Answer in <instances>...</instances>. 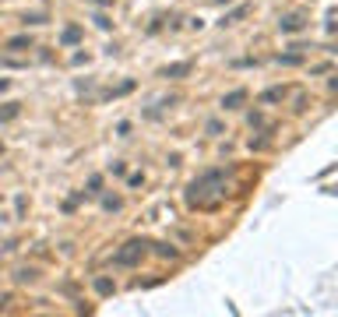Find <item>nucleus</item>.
<instances>
[{
    "label": "nucleus",
    "mask_w": 338,
    "mask_h": 317,
    "mask_svg": "<svg viewBox=\"0 0 338 317\" xmlns=\"http://www.w3.org/2000/svg\"><path fill=\"white\" fill-rule=\"evenodd\" d=\"M208 134H222V124H218V120H208Z\"/></svg>",
    "instance_id": "obj_17"
},
{
    "label": "nucleus",
    "mask_w": 338,
    "mask_h": 317,
    "mask_svg": "<svg viewBox=\"0 0 338 317\" xmlns=\"http://www.w3.org/2000/svg\"><path fill=\"white\" fill-rule=\"evenodd\" d=\"M155 254H159V258H176V247H169V243H155Z\"/></svg>",
    "instance_id": "obj_11"
},
{
    "label": "nucleus",
    "mask_w": 338,
    "mask_h": 317,
    "mask_svg": "<svg viewBox=\"0 0 338 317\" xmlns=\"http://www.w3.org/2000/svg\"><path fill=\"white\" fill-rule=\"evenodd\" d=\"M95 4H109V0H95Z\"/></svg>",
    "instance_id": "obj_21"
},
{
    "label": "nucleus",
    "mask_w": 338,
    "mask_h": 317,
    "mask_svg": "<svg viewBox=\"0 0 338 317\" xmlns=\"http://www.w3.org/2000/svg\"><path fill=\"white\" fill-rule=\"evenodd\" d=\"M250 127H264V116L261 113H250Z\"/></svg>",
    "instance_id": "obj_18"
},
{
    "label": "nucleus",
    "mask_w": 338,
    "mask_h": 317,
    "mask_svg": "<svg viewBox=\"0 0 338 317\" xmlns=\"http://www.w3.org/2000/svg\"><path fill=\"white\" fill-rule=\"evenodd\" d=\"M14 116H18V106H14V102L7 106V110H0V120H14Z\"/></svg>",
    "instance_id": "obj_14"
},
{
    "label": "nucleus",
    "mask_w": 338,
    "mask_h": 317,
    "mask_svg": "<svg viewBox=\"0 0 338 317\" xmlns=\"http://www.w3.org/2000/svg\"><path fill=\"white\" fill-rule=\"evenodd\" d=\"M32 279H36L32 268H21V271H18V282H32Z\"/></svg>",
    "instance_id": "obj_15"
},
{
    "label": "nucleus",
    "mask_w": 338,
    "mask_h": 317,
    "mask_svg": "<svg viewBox=\"0 0 338 317\" xmlns=\"http://www.w3.org/2000/svg\"><path fill=\"white\" fill-rule=\"evenodd\" d=\"M243 102H247V88H232V92L222 99L226 110H236V106H243Z\"/></svg>",
    "instance_id": "obj_5"
},
{
    "label": "nucleus",
    "mask_w": 338,
    "mask_h": 317,
    "mask_svg": "<svg viewBox=\"0 0 338 317\" xmlns=\"http://www.w3.org/2000/svg\"><path fill=\"white\" fill-rule=\"evenodd\" d=\"M4 303H7V296H0V310H4Z\"/></svg>",
    "instance_id": "obj_19"
},
{
    "label": "nucleus",
    "mask_w": 338,
    "mask_h": 317,
    "mask_svg": "<svg viewBox=\"0 0 338 317\" xmlns=\"http://www.w3.org/2000/svg\"><path fill=\"white\" fill-rule=\"evenodd\" d=\"M144 250H148V243H144V240H130V243H124L120 250L113 254V264H120V268L138 264V261L144 258Z\"/></svg>",
    "instance_id": "obj_2"
},
{
    "label": "nucleus",
    "mask_w": 338,
    "mask_h": 317,
    "mask_svg": "<svg viewBox=\"0 0 338 317\" xmlns=\"http://www.w3.org/2000/svg\"><path fill=\"white\" fill-rule=\"evenodd\" d=\"M95 293H99V296H109V293H113V282H109L106 275H99V279H95Z\"/></svg>",
    "instance_id": "obj_8"
},
{
    "label": "nucleus",
    "mask_w": 338,
    "mask_h": 317,
    "mask_svg": "<svg viewBox=\"0 0 338 317\" xmlns=\"http://www.w3.org/2000/svg\"><path fill=\"white\" fill-rule=\"evenodd\" d=\"M194 71V64L190 60H183V64H173V67H162V78H183V74Z\"/></svg>",
    "instance_id": "obj_4"
},
{
    "label": "nucleus",
    "mask_w": 338,
    "mask_h": 317,
    "mask_svg": "<svg viewBox=\"0 0 338 317\" xmlns=\"http://www.w3.org/2000/svg\"><path fill=\"white\" fill-rule=\"evenodd\" d=\"M0 152H4V145H0Z\"/></svg>",
    "instance_id": "obj_22"
},
{
    "label": "nucleus",
    "mask_w": 338,
    "mask_h": 317,
    "mask_svg": "<svg viewBox=\"0 0 338 317\" xmlns=\"http://www.w3.org/2000/svg\"><path fill=\"white\" fill-rule=\"evenodd\" d=\"M222 169H208V173H201L194 184H190L187 190V201L190 205H208V198H215V194H222Z\"/></svg>",
    "instance_id": "obj_1"
},
{
    "label": "nucleus",
    "mask_w": 338,
    "mask_h": 317,
    "mask_svg": "<svg viewBox=\"0 0 338 317\" xmlns=\"http://www.w3.org/2000/svg\"><path fill=\"white\" fill-rule=\"evenodd\" d=\"M215 4H232V0H215Z\"/></svg>",
    "instance_id": "obj_20"
},
{
    "label": "nucleus",
    "mask_w": 338,
    "mask_h": 317,
    "mask_svg": "<svg viewBox=\"0 0 338 317\" xmlns=\"http://www.w3.org/2000/svg\"><path fill=\"white\" fill-rule=\"evenodd\" d=\"M278 28H282V32H303V28H306V18H303V14H285V18L282 21H278Z\"/></svg>",
    "instance_id": "obj_3"
},
{
    "label": "nucleus",
    "mask_w": 338,
    "mask_h": 317,
    "mask_svg": "<svg viewBox=\"0 0 338 317\" xmlns=\"http://www.w3.org/2000/svg\"><path fill=\"white\" fill-rule=\"evenodd\" d=\"M282 95H285V88H278V85H275V88H268V92L261 95V102H278Z\"/></svg>",
    "instance_id": "obj_9"
},
{
    "label": "nucleus",
    "mask_w": 338,
    "mask_h": 317,
    "mask_svg": "<svg viewBox=\"0 0 338 317\" xmlns=\"http://www.w3.org/2000/svg\"><path fill=\"white\" fill-rule=\"evenodd\" d=\"M7 46L11 50H25V46H32V39H28V36H14V39H7Z\"/></svg>",
    "instance_id": "obj_10"
},
{
    "label": "nucleus",
    "mask_w": 338,
    "mask_h": 317,
    "mask_svg": "<svg viewBox=\"0 0 338 317\" xmlns=\"http://www.w3.org/2000/svg\"><path fill=\"white\" fill-rule=\"evenodd\" d=\"M102 208H106V211H120L124 201H120V198H106V201H102Z\"/></svg>",
    "instance_id": "obj_12"
},
{
    "label": "nucleus",
    "mask_w": 338,
    "mask_h": 317,
    "mask_svg": "<svg viewBox=\"0 0 338 317\" xmlns=\"http://www.w3.org/2000/svg\"><path fill=\"white\" fill-rule=\"evenodd\" d=\"M247 11H250V7H247V4H240L236 11H229V14H226V18H222V25H236L240 18H247Z\"/></svg>",
    "instance_id": "obj_6"
},
{
    "label": "nucleus",
    "mask_w": 338,
    "mask_h": 317,
    "mask_svg": "<svg viewBox=\"0 0 338 317\" xmlns=\"http://www.w3.org/2000/svg\"><path fill=\"white\" fill-rule=\"evenodd\" d=\"M300 53H285V56H278V64H285V67H292V64H300Z\"/></svg>",
    "instance_id": "obj_13"
},
{
    "label": "nucleus",
    "mask_w": 338,
    "mask_h": 317,
    "mask_svg": "<svg viewBox=\"0 0 338 317\" xmlns=\"http://www.w3.org/2000/svg\"><path fill=\"white\" fill-rule=\"evenodd\" d=\"M60 39L67 42V46H74V42L81 39V28H78V25H71V28H64V36H60Z\"/></svg>",
    "instance_id": "obj_7"
},
{
    "label": "nucleus",
    "mask_w": 338,
    "mask_h": 317,
    "mask_svg": "<svg viewBox=\"0 0 338 317\" xmlns=\"http://www.w3.org/2000/svg\"><path fill=\"white\" fill-rule=\"evenodd\" d=\"M99 187H102V176H92V180H88V194H99Z\"/></svg>",
    "instance_id": "obj_16"
}]
</instances>
